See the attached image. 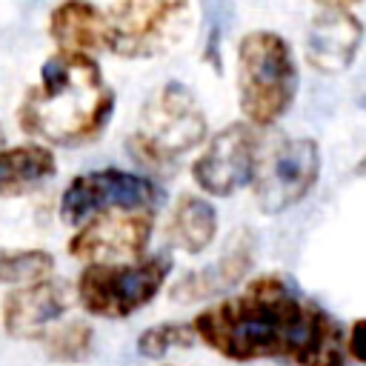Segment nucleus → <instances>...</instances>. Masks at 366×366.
I'll list each match as a JSON object with an SVG mask.
<instances>
[{"label":"nucleus","mask_w":366,"mask_h":366,"mask_svg":"<svg viewBox=\"0 0 366 366\" xmlns=\"http://www.w3.org/2000/svg\"><path fill=\"white\" fill-rule=\"evenodd\" d=\"M194 335L232 363L280 360L289 366H349L346 329L283 272L246 280L192 317Z\"/></svg>","instance_id":"obj_1"},{"label":"nucleus","mask_w":366,"mask_h":366,"mask_svg":"<svg viewBox=\"0 0 366 366\" xmlns=\"http://www.w3.org/2000/svg\"><path fill=\"white\" fill-rule=\"evenodd\" d=\"M117 94L94 54L54 49L23 92L14 123L29 140L57 149H80L103 137L114 117Z\"/></svg>","instance_id":"obj_2"},{"label":"nucleus","mask_w":366,"mask_h":366,"mask_svg":"<svg viewBox=\"0 0 366 366\" xmlns=\"http://www.w3.org/2000/svg\"><path fill=\"white\" fill-rule=\"evenodd\" d=\"M237 106L243 120L257 129L274 126L289 114L300 89L292 43L272 29H252L237 40L234 57Z\"/></svg>","instance_id":"obj_3"},{"label":"nucleus","mask_w":366,"mask_h":366,"mask_svg":"<svg viewBox=\"0 0 366 366\" xmlns=\"http://www.w3.org/2000/svg\"><path fill=\"white\" fill-rule=\"evenodd\" d=\"M206 137L209 120L200 100L189 86L169 80L143 103L137 123L126 137V152L140 166L166 169L203 146Z\"/></svg>","instance_id":"obj_4"},{"label":"nucleus","mask_w":366,"mask_h":366,"mask_svg":"<svg viewBox=\"0 0 366 366\" xmlns=\"http://www.w3.org/2000/svg\"><path fill=\"white\" fill-rule=\"evenodd\" d=\"M174 269L169 252H152L126 263H83L74 277V300L89 317L126 320L146 309Z\"/></svg>","instance_id":"obj_5"},{"label":"nucleus","mask_w":366,"mask_h":366,"mask_svg":"<svg viewBox=\"0 0 366 366\" xmlns=\"http://www.w3.org/2000/svg\"><path fill=\"white\" fill-rule=\"evenodd\" d=\"M192 17L189 0H112L106 9V51L123 60L166 54Z\"/></svg>","instance_id":"obj_6"},{"label":"nucleus","mask_w":366,"mask_h":366,"mask_svg":"<svg viewBox=\"0 0 366 366\" xmlns=\"http://www.w3.org/2000/svg\"><path fill=\"white\" fill-rule=\"evenodd\" d=\"M163 197H166L163 189L152 177L140 172L117 169V166H103V169L80 172L63 186L60 200H57V214L66 226L77 229L89 217L100 212H112V209H154L157 212Z\"/></svg>","instance_id":"obj_7"},{"label":"nucleus","mask_w":366,"mask_h":366,"mask_svg":"<svg viewBox=\"0 0 366 366\" xmlns=\"http://www.w3.org/2000/svg\"><path fill=\"white\" fill-rule=\"evenodd\" d=\"M323 154L315 137H280L263 149L252 177V197L263 214H283L315 189Z\"/></svg>","instance_id":"obj_8"},{"label":"nucleus","mask_w":366,"mask_h":366,"mask_svg":"<svg viewBox=\"0 0 366 366\" xmlns=\"http://www.w3.org/2000/svg\"><path fill=\"white\" fill-rule=\"evenodd\" d=\"M263 149V129L249 120H234L203 143L192 160V180L209 197H232L252 186Z\"/></svg>","instance_id":"obj_9"},{"label":"nucleus","mask_w":366,"mask_h":366,"mask_svg":"<svg viewBox=\"0 0 366 366\" xmlns=\"http://www.w3.org/2000/svg\"><path fill=\"white\" fill-rule=\"evenodd\" d=\"M154 209H112L80 223L69 240L66 254L80 263H126L149 254L154 234Z\"/></svg>","instance_id":"obj_10"},{"label":"nucleus","mask_w":366,"mask_h":366,"mask_svg":"<svg viewBox=\"0 0 366 366\" xmlns=\"http://www.w3.org/2000/svg\"><path fill=\"white\" fill-rule=\"evenodd\" d=\"M74 286L60 277H43L26 286H11L0 300V326L14 340H43L74 306Z\"/></svg>","instance_id":"obj_11"},{"label":"nucleus","mask_w":366,"mask_h":366,"mask_svg":"<svg viewBox=\"0 0 366 366\" xmlns=\"http://www.w3.org/2000/svg\"><path fill=\"white\" fill-rule=\"evenodd\" d=\"M254 263V234L249 229H237L217 260H212L203 269L183 272L172 286L169 297L174 303H203L212 297H223L237 283L246 280Z\"/></svg>","instance_id":"obj_12"},{"label":"nucleus","mask_w":366,"mask_h":366,"mask_svg":"<svg viewBox=\"0 0 366 366\" xmlns=\"http://www.w3.org/2000/svg\"><path fill=\"white\" fill-rule=\"evenodd\" d=\"M363 23L352 9H320L306 31V63L320 74L349 71L360 46H363Z\"/></svg>","instance_id":"obj_13"},{"label":"nucleus","mask_w":366,"mask_h":366,"mask_svg":"<svg viewBox=\"0 0 366 366\" xmlns=\"http://www.w3.org/2000/svg\"><path fill=\"white\" fill-rule=\"evenodd\" d=\"M46 34L60 51H106V9L92 0H57L46 17Z\"/></svg>","instance_id":"obj_14"},{"label":"nucleus","mask_w":366,"mask_h":366,"mask_svg":"<svg viewBox=\"0 0 366 366\" xmlns=\"http://www.w3.org/2000/svg\"><path fill=\"white\" fill-rule=\"evenodd\" d=\"M57 177L54 149L40 140H23L0 149V197H26Z\"/></svg>","instance_id":"obj_15"},{"label":"nucleus","mask_w":366,"mask_h":366,"mask_svg":"<svg viewBox=\"0 0 366 366\" xmlns=\"http://www.w3.org/2000/svg\"><path fill=\"white\" fill-rule=\"evenodd\" d=\"M220 220H217V209L200 197V194H180L169 212L166 220V243L186 252V254H203L214 237H217Z\"/></svg>","instance_id":"obj_16"},{"label":"nucleus","mask_w":366,"mask_h":366,"mask_svg":"<svg viewBox=\"0 0 366 366\" xmlns=\"http://www.w3.org/2000/svg\"><path fill=\"white\" fill-rule=\"evenodd\" d=\"M40 346L51 363H83L94 352V326L83 317H63L43 335Z\"/></svg>","instance_id":"obj_17"},{"label":"nucleus","mask_w":366,"mask_h":366,"mask_svg":"<svg viewBox=\"0 0 366 366\" xmlns=\"http://www.w3.org/2000/svg\"><path fill=\"white\" fill-rule=\"evenodd\" d=\"M54 266H57V260L46 249H34V246L9 249V246H0V286L11 289V286H26V283L51 277Z\"/></svg>","instance_id":"obj_18"},{"label":"nucleus","mask_w":366,"mask_h":366,"mask_svg":"<svg viewBox=\"0 0 366 366\" xmlns=\"http://www.w3.org/2000/svg\"><path fill=\"white\" fill-rule=\"evenodd\" d=\"M197 343V335H194V326L192 320H163V323H154V326H146L134 346L143 357L149 360H160L166 357L169 352L174 349H189Z\"/></svg>","instance_id":"obj_19"},{"label":"nucleus","mask_w":366,"mask_h":366,"mask_svg":"<svg viewBox=\"0 0 366 366\" xmlns=\"http://www.w3.org/2000/svg\"><path fill=\"white\" fill-rule=\"evenodd\" d=\"M346 355L349 360L366 366V317H357L346 329Z\"/></svg>","instance_id":"obj_20"},{"label":"nucleus","mask_w":366,"mask_h":366,"mask_svg":"<svg viewBox=\"0 0 366 366\" xmlns=\"http://www.w3.org/2000/svg\"><path fill=\"white\" fill-rule=\"evenodd\" d=\"M320 9H355L360 0H315Z\"/></svg>","instance_id":"obj_21"},{"label":"nucleus","mask_w":366,"mask_h":366,"mask_svg":"<svg viewBox=\"0 0 366 366\" xmlns=\"http://www.w3.org/2000/svg\"><path fill=\"white\" fill-rule=\"evenodd\" d=\"M355 174H357V177H363V180H366V154H363V157H360V160H357V166H355Z\"/></svg>","instance_id":"obj_22"},{"label":"nucleus","mask_w":366,"mask_h":366,"mask_svg":"<svg viewBox=\"0 0 366 366\" xmlns=\"http://www.w3.org/2000/svg\"><path fill=\"white\" fill-rule=\"evenodd\" d=\"M6 146V132H3V123H0V149Z\"/></svg>","instance_id":"obj_23"}]
</instances>
